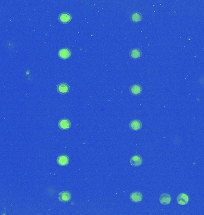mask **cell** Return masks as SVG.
<instances>
[{"label":"cell","mask_w":204,"mask_h":215,"mask_svg":"<svg viewBox=\"0 0 204 215\" xmlns=\"http://www.w3.org/2000/svg\"><path fill=\"white\" fill-rule=\"evenodd\" d=\"M130 19L134 23L139 22H140L142 20V15L138 12L133 13L130 16Z\"/></svg>","instance_id":"cell-14"},{"label":"cell","mask_w":204,"mask_h":215,"mask_svg":"<svg viewBox=\"0 0 204 215\" xmlns=\"http://www.w3.org/2000/svg\"><path fill=\"white\" fill-rule=\"evenodd\" d=\"M160 201L163 205H168L171 201V197L168 194H163L160 197Z\"/></svg>","instance_id":"cell-7"},{"label":"cell","mask_w":204,"mask_h":215,"mask_svg":"<svg viewBox=\"0 0 204 215\" xmlns=\"http://www.w3.org/2000/svg\"><path fill=\"white\" fill-rule=\"evenodd\" d=\"M142 123L139 120H132L130 123V128L132 129V130H134V131L140 130V129L142 128Z\"/></svg>","instance_id":"cell-6"},{"label":"cell","mask_w":204,"mask_h":215,"mask_svg":"<svg viewBox=\"0 0 204 215\" xmlns=\"http://www.w3.org/2000/svg\"><path fill=\"white\" fill-rule=\"evenodd\" d=\"M58 54L60 58L63 59H66L71 57V52L67 49H62L59 50Z\"/></svg>","instance_id":"cell-9"},{"label":"cell","mask_w":204,"mask_h":215,"mask_svg":"<svg viewBox=\"0 0 204 215\" xmlns=\"http://www.w3.org/2000/svg\"><path fill=\"white\" fill-rule=\"evenodd\" d=\"M177 201L180 205H186L189 202V197L186 194H180L177 197Z\"/></svg>","instance_id":"cell-4"},{"label":"cell","mask_w":204,"mask_h":215,"mask_svg":"<svg viewBox=\"0 0 204 215\" xmlns=\"http://www.w3.org/2000/svg\"><path fill=\"white\" fill-rule=\"evenodd\" d=\"M59 19L60 22L63 24L69 22L71 20V16L70 14L67 13H63L59 15Z\"/></svg>","instance_id":"cell-8"},{"label":"cell","mask_w":204,"mask_h":215,"mask_svg":"<svg viewBox=\"0 0 204 215\" xmlns=\"http://www.w3.org/2000/svg\"><path fill=\"white\" fill-rule=\"evenodd\" d=\"M57 91L61 94H65L69 90V86L66 83H62L57 86Z\"/></svg>","instance_id":"cell-12"},{"label":"cell","mask_w":204,"mask_h":215,"mask_svg":"<svg viewBox=\"0 0 204 215\" xmlns=\"http://www.w3.org/2000/svg\"><path fill=\"white\" fill-rule=\"evenodd\" d=\"M130 163L132 166L135 167H138L142 164L143 159L142 158L138 155H135L132 157L130 159Z\"/></svg>","instance_id":"cell-2"},{"label":"cell","mask_w":204,"mask_h":215,"mask_svg":"<svg viewBox=\"0 0 204 215\" xmlns=\"http://www.w3.org/2000/svg\"><path fill=\"white\" fill-rule=\"evenodd\" d=\"M59 199L60 201L63 203H66L69 201L71 199V194L67 191H63L59 194Z\"/></svg>","instance_id":"cell-3"},{"label":"cell","mask_w":204,"mask_h":215,"mask_svg":"<svg viewBox=\"0 0 204 215\" xmlns=\"http://www.w3.org/2000/svg\"><path fill=\"white\" fill-rule=\"evenodd\" d=\"M71 123L70 121L67 119H62L59 123V127L62 130H67L71 127Z\"/></svg>","instance_id":"cell-5"},{"label":"cell","mask_w":204,"mask_h":215,"mask_svg":"<svg viewBox=\"0 0 204 215\" xmlns=\"http://www.w3.org/2000/svg\"><path fill=\"white\" fill-rule=\"evenodd\" d=\"M130 200L134 203H140L143 200V195L141 192H134L130 195Z\"/></svg>","instance_id":"cell-1"},{"label":"cell","mask_w":204,"mask_h":215,"mask_svg":"<svg viewBox=\"0 0 204 215\" xmlns=\"http://www.w3.org/2000/svg\"><path fill=\"white\" fill-rule=\"evenodd\" d=\"M57 162L60 166H66L69 163V159L67 156L65 155H62L59 156L57 159Z\"/></svg>","instance_id":"cell-10"},{"label":"cell","mask_w":204,"mask_h":215,"mask_svg":"<svg viewBox=\"0 0 204 215\" xmlns=\"http://www.w3.org/2000/svg\"><path fill=\"white\" fill-rule=\"evenodd\" d=\"M142 92V88L139 84H134L130 87V92L134 95H140Z\"/></svg>","instance_id":"cell-11"},{"label":"cell","mask_w":204,"mask_h":215,"mask_svg":"<svg viewBox=\"0 0 204 215\" xmlns=\"http://www.w3.org/2000/svg\"><path fill=\"white\" fill-rule=\"evenodd\" d=\"M130 55L132 59H137L142 56V52L139 49H134L130 51Z\"/></svg>","instance_id":"cell-13"}]
</instances>
